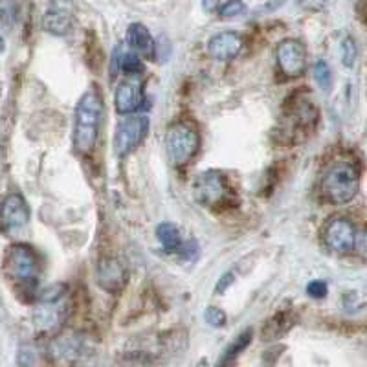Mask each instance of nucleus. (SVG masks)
I'll return each mask as SVG.
<instances>
[{
  "mask_svg": "<svg viewBox=\"0 0 367 367\" xmlns=\"http://www.w3.org/2000/svg\"><path fill=\"white\" fill-rule=\"evenodd\" d=\"M242 48V37L236 31H223L207 40V53L215 61H231L239 55Z\"/></svg>",
  "mask_w": 367,
  "mask_h": 367,
  "instance_id": "obj_15",
  "label": "nucleus"
},
{
  "mask_svg": "<svg viewBox=\"0 0 367 367\" xmlns=\"http://www.w3.org/2000/svg\"><path fill=\"white\" fill-rule=\"evenodd\" d=\"M4 50V39H2V35H0V52Z\"/></svg>",
  "mask_w": 367,
  "mask_h": 367,
  "instance_id": "obj_34",
  "label": "nucleus"
},
{
  "mask_svg": "<svg viewBox=\"0 0 367 367\" xmlns=\"http://www.w3.org/2000/svg\"><path fill=\"white\" fill-rule=\"evenodd\" d=\"M103 112V98L98 88L85 92L77 101L74 116V147L79 155H90L96 149Z\"/></svg>",
  "mask_w": 367,
  "mask_h": 367,
  "instance_id": "obj_1",
  "label": "nucleus"
},
{
  "mask_svg": "<svg viewBox=\"0 0 367 367\" xmlns=\"http://www.w3.org/2000/svg\"><path fill=\"white\" fill-rule=\"evenodd\" d=\"M220 4V0H202V10L207 13H213Z\"/></svg>",
  "mask_w": 367,
  "mask_h": 367,
  "instance_id": "obj_31",
  "label": "nucleus"
},
{
  "mask_svg": "<svg viewBox=\"0 0 367 367\" xmlns=\"http://www.w3.org/2000/svg\"><path fill=\"white\" fill-rule=\"evenodd\" d=\"M39 259L28 244H13L6 255V272L13 281L34 285L39 277Z\"/></svg>",
  "mask_w": 367,
  "mask_h": 367,
  "instance_id": "obj_7",
  "label": "nucleus"
},
{
  "mask_svg": "<svg viewBox=\"0 0 367 367\" xmlns=\"http://www.w3.org/2000/svg\"><path fill=\"white\" fill-rule=\"evenodd\" d=\"M283 131L292 138V142H299V136H307L314 131L318 123V109L312 101L303 98V94L296 92L283 107Z\"/></svg>",
  "mask_w": 367,
  "mask_h": 367,
  "instance_id": "obj_5",
  "label": "nucleus"
},
{
  "mask_svg": "<svg viewBox=\"0 0 367 367\" xmlns=\"http://www.w3.org/2000/svg\"><path fill=\"white\" fill-rule=\"evenodd\" d=\"M327 292H329L327 283L321 281V279H314V281H310L309 285H307V294H309L310 298L323 299L327 296Z\"/></svg>",
  "mask_w": 367,
  "mask_h": 367,
  "instance_id": "obj_27",
  "label": "nucleus"
},
{
  "mask_svg": "<svg viewBox=\"0 0 367 367\" xmlns=\"http://www.w3.org/2000/svg\"><path fill=\"white\" fill-rule=\"evenodd\" d=\"M250 342H252V331L248 329V331H244L242 334H239L231 344L226 347V351L223 353V356H220V360H218L217 367H231L233 364H236V360L239 358V355H241L242 351L246 349L248 345H250Z\"/></svg>",
  "mask_w": 367,
  "mask_h": 367,
  "instance_id": "obj_18",
  "label": "nucleus"
},
{
  "mask_svg": "<svg viewBox=\"0 0 367 367\" xmlns=\"http://www.w3.org/2000/svg\"><path fill=\"white\" fill-rule=\"evenodd\" d=\"M201 147L199 129L193 121H175L166 132V149L173 166H188Z\"/></svg>",
  "mask_w": 367,
  "mask_h": 367,
  "instance_id": "obj_4",
  "label": "nucleus"
},
{
  "mask_svg": "<svg viewBox=\"0 0 367 367\" xmlns=\"http://www.w3.org/2000/svg\"><path fill=\"white\" fill-rule=\"evenodd\" d=\"M204 320H206L207 325L220 329L226 323V312L223 309H218V307H207L206 312H204Z\"/></svg>",
  "mask_w": 367,
  "mask_h": 367,
  "instance_id": "obj_26",
  "label": "nucleus"
},
{
  "mask_svg": "<svg viewBox=\"0 0 367 367\" xmlns=\"http://www.w3.org/2000/svg\"><path fill=\"white\" fill-rule=\"evenodd\" d=\"M17 18V10H15V2L13 0H0V21L4 26L12 28Z\"/></svg>",
  "mask_w": 367,
  "mask_h": 367,
  "instance_id": "obj_24",
  "label": "nucleus"
},
{
  "mask_svg": "<svg viewBox=\"0 0 367 367\" xmlns=\"http://www.w3.org/2000/svg\"><path fill=\"white\" fill-rule=\"evenodd\" d=\"M296 321H298L296 310H279L264 323L263 331H261V338H263V342L279 340L294 327Z\"/></svg>",
  "mask_w": 367,
  "mask_h": 367,
  "instance_id": "obj_16",
  "label": "nucleus"
},
{
  "mask_svg": "<svg viewBox=\"0 0 367 367\" xmlns=\"http://www.w3.org/2000/svg\"><path fill=\"white\" fill-rule=\"evenodd\" d=\"M314 77L321 90H331V86H333V72H331V66L325 61H318L314 64Z\"/></svg>",
  "mask_w": 367,
  "mask_h": 367,
  "instance_id": "obj_22",
  "label": "nucleus"
},
{
  "mask_svg": "<svg viewBox=\"0 0 367 367\" xmlns=\"http://www.w3.org/2000/svg\"><path fill=\"white\" fill-rule=\"evenodd\" d=\"M98 285L110 294L121 292L127 283V270L118 257H103L96 272Z\"/></svg>",
  "mask_w": 367,
  "mask_h": 367,
  "instance_id": "obj_14",
  "label": "nucleus"
},
{
  "mask_svg": "<svg viewBox=\"0 0 367 367\" xmlns=\"http://www.w3.org/2000/svg\"><path fill=\"white\" fill-rule=\"evenodd\" d=\"M18 364L24 367H34L35 364V353L28 347H23L21 353H18Z\"/></svg>",
  "mask_w": 367,
  "mask_h": 367,
  "instance_id": "obj_29",
  "label": "nucleus"
},
{
  "mask_svg": "<svg viewBox=\"0 0 367 367\" xmlns=\"http://www.w3.org/2000/svg\"><path fill=\"white\" fill-rule=\"evenodd\" d=\"M193 195L199 204L206 207H223L233 193L229 190L226 177L220 171H206L199 175L193 186Z\"/></svg>",
  "mask_w": 367,
  "mask_h": 367,
  "instance_id": "obj_6",
  "label": "nucleus"
},
{
  "mask_svg": "<svg viewBox=\"0 0 367 367\" xmlns=\"http://www.w3.org/2000/svg\"><path fill=\"white\" fill-rule=\"evenodd\" d=\"M244 12H246V4H244L242 0H228V2L223 4V8H220V17H239V15H242Z\"/></svg>",
  "mask_w": 367,
  "mask_h": 367,
  "instance_id": "obj_25",
  "label": "nucleus"
},
{
  "mask_svg": "<svg viewBox=\"0 0 367 367\" xmlns=\"http://www.w3.org/2000/svg\"><path fill=\"white\" fill-rule=\"evenodd\" d=\"M144 77H140V75H125L118 83L114 94V105L120 114H131V112L140 110V107H144Z\"/></svg>",
  "mask_w": 367,
  "mask_h": 367,
  "instance_id": "obj_10",
  "label": "nucleus"
},
{
  "mask_svg": "<svg viewBox=\"0 0 367 367\" xmlns=\"http://www.w3.org/2000/svg\"><path fill=\"white\" fill-rule=\"evenodd\" d=\"M127 40L134 52L142 53L145 58H153L155 55L156 45L153 37H151L149 29L145 28L142 23H134L129 26V31H127Z\"/></svg>",
  "mask_w": 367,
  "mask_h": 367,
  "instance_id": "obj_17",
  "label": "nucleus"
},
{
  "mask_svg": "<svg viewBox=\"0 0 367 367\" xmlns=\"http://www.w3.org/2000/svg\"><path fill=\"white\" fill-rule=\"evenodd\" d=\"M299 6L309 12H320L323 8L327 6V0H296Z\"/></svg>",
  "mask_w": 367,
  "mask_h": 367,
  "instance_id": "obj_28",
  "label": "nucleus"
},
{
  "mask_svg": "<svg viewBox=\"0 0 367 367\" xmlns=\"http://www.w3.org/2000/svg\"><path fill=\"white\" fill-rule=\"evenodd\" d=\"M231 283H233V274H231V272H228V274H224L223 277H220V279H218L217 292L223 294L224 290H226V288H228L229 285H231Z\"/></svg>",
  "mask_w": 367,
  "mask_h": 367,
  "instance_id": "obj_30",
  "label": "nucleus"
},
{
  "mask_svg": "<svg viewBox=\"0 0 367 367\" xmlns=\"http://www.w3.org/2000/svg\"><path fill=\"white\" fill-rule=\"evenodd\" d=\"M29 223V207L23 195L12 193L0 206V226L8 236H15Z\"/></svg>",
  "mask_w": 367,
  "mask_h": 367,
  "instance_id": "obj_12",
  "label": "nucleus"
},
{
  "mask_svg": "<svg viewBox=\"0 0 367 367\" xmlns=\"http://www.w3.org/2000/svg\"><path fill=\"white\" fill-rule=\"evenodd\" d=\"M356 12H358V17H360L362 23L367 24V0H362L360 4L356 6Z\"/></svg>",
  "mask_w": 367,
  "mask_h": 367,
  "instance_id": "obj_32",
  "label": "nucleus"
},
{
  "mask_svg": "<svg viewBox=\"0 0 367 367\" xmlns=\"http://www.w3.org/2000/svg\"><path fill=\"white\" fill-rule=\"evenodd\" d=\"M340 52H342V63H344L347 68H351V66L355 64L356 53H358L355 39H353V37H345V39L342 40V48H340Z\"/></svg>",
  "mask_w": 367,
  "mask_h": 367,
  "instance_id": "obj_23",
  "label": "nucleus"
},
{
  "mask_svg": "<svg viewBox=\"0 0 367 367\" xmlns=\"http://www.w3.org/2000/svg\"><path fill=\"white\" fill-rule=\"evenodd\" d=\"M74 26V2L52 0L42 17V28L52 35H66Z\"/></svg>",
  "mask_w": 367,
  "mask_h": 367,
  "instance_id": "obj_13",
  "label": "nucleus"
},
{
  "mask_svg": "<svg viewBox=\"0 0 367 367\" xmlns=\"http://www.w3.org/2000/svg\"><path fill=\"white\" fill-rule=\"evenodd\" d=\"M325 244L340 255H347L356 248V228L349 218L334 217L325 226Z\"/></svg>",
  "mask_w": 367,
  "mask_h": 367,
  "instance_id": "obj_11",
  "label": "nucleus"
},
{
  "mask_svg": "<svg viewBox=\"0 0 367 367\" xmlns=\"http://www.w3.org/2000/svg\"><path fill=\"white\" fill-rule=\"evenodd\" d=\"M68 296L64 285H53L46 288L37 299L34 310V323L42 334H55L61 331L68 318Z\"/></svg>",
  "mask_w": 367,
  "mask_h": 367,
  "instance_id": "obj_2",
  "label": "nucleus"
},
{
  "mask_svg": "<svg viewBox=\"0 0 367 367\" xmlns=\"http://www.w3.org/2000/svg\"><path fill=\"white\" fill-rule=\"evenodd\" d=\"M195 367H207V362L206 360H201L199 364H197Z\"/></svg>",
  "mask_w": 367,
  "mask_h": 367,
  "instance_id": "obj_33",
  "label": "nucleus"
},
{
  "mask_svg": "<svg viewBox=\"0 0 367 367\" xmlns=\"http://www.w3.org/2000/svg\"><path fill=\"white\" fill-rule=\"evenodd\" d=\"M81 351V342L72 336H64V338L53 342L52 345V356L58 362L63 360H75Z\"/></svg>",
  "mask_w": 367,
  "mask_h": 367,
  "instance_id": "obj_20",
  "label": "nucleus"
},
{
  "mask_svg": "<svg viewBox=\"0 0 367 367\" xmlns=\"http://www.w3.org/2000/svg\"><path fill=\"white\" fill-rule=\"evenodd\" d=\"M120 70H123L125 75H140L144 72V63L138 58L136 52L123 53V58L120 59Z\"/></svg>",
  "mask_w": 367,
  "mask_h": 367,
  "instance_id": "obj_21",
  "label": "nucleus"
},
{
  "mask_svg": "<svg viewBox=\"0 0 367 367\" xmlns=\"http://www.w3.org/2000/svg\"><path fill=\"white\" fill-rule=\"evenodd\" d=\"M156 237L166 252H178L182 250V236L173 223H162L156 228Z\"/></svg>",
  "mask_w": 367,
  "mask_h": 367,
  "instance_id": "obj_19",
  "label": "nucleus"
},
{
  "mask_svg": "<svg viewBox=\"0 0 367 367\" xmlns=\"http://www.w3.org/2000/svg\"><path fill=\"white\" fill-rule=\"evenodd\" d=\"M360 190V175L353 164L340 162L329 167L321 180V195L334 206L349 204Z\"/></svg>",
  "mask_w": 367,
  "mask_h": 367,
  "instance_id": "obj_3",
  "label": "nucleus"
},
{
  "mask_svg": "<svg viewBox=\"0 0 367 367\" xmlns=\"http://www.w3.org/2000/svg\"><path fill=\"white\" fill-rule=\"evenodd\" d=\"M275 59L283 75L301 77L307 70V48L298 39H283L275 48Z\"/></svg>",
  "mask_w": 367,
  "mask_h": 367,
  "instance_id": "obj_9",
  "label": "nucleus"
},
{
  "mask_svg": "<svg viewBox=\"0 0 367 367\" xmlns=\"http://www.w3.org/2000/svg\"><path fill=\"white\" fill-rule=\"evenodd\" d=\"M149 132V120L145 116H131L116 127L114 151L118 156H125L142 144Z\"/></svg>",
  "mask_w": 367,
  "mask_h": 367,
  "instance_id": "obj_8",
  "label": "nucleus"
}]
</instances>
